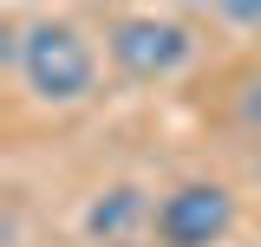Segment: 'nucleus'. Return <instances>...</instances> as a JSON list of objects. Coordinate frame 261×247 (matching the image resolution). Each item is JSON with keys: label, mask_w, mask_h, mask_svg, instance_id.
<instances>
[{"label": "nucleus", "mask_w": 261, "mask_h": 247, "mask_svg": "<svg viewBox=\"0 0 261 247\" xmlns=\"http://www.w3.org/2000/svg\"><path fill=\"white\" fill-rule=\"evenodd\" d=\"M7 59L20 72V85L33 91V104H85L98 91V52L92 39L65 20H39V26L7 33Z\"/></svg>", "instance_id": "obj_1"}, {"label": "nucleus", "mask_w": 261, "mask_h": 247, "mask_svg": "<svg viewBox=\"0 0 261 247\" xmlns=\"http://www.w3.org/2000/svg\"><path fill=\"white\" fill-rule=\"evenodd\" d=\"M105 52L130 85H157V78H176L196 59V33L170 13H124L105 33Z\"/></svg>", "instance_id": "obj_2"}, {"label": "nucleus", "mask_w": 261, "mask_h": 247, "mask_svg": "<svg viewBox=\"0 0 261 247\" xmlns=\"http://www.w3.org/2000/svg\"><path fill=\"white\" fill-rule=\"evenodd\" d=\"M157 247H222L235 228V195L228 182H183L157 202Z\"/></svg>", "instance_id": "obj_3"}, {"label": "nucleus", "mask_w": 261, "mask_h": 247, "mask_svg": "<svg viewBox=\"0 0 261 247\" xmlns=\"http://www.w3.org/2000/svg\"><path fill=\"white\" fill-rule=\"evenodd\" d=\"M144 221H157V208H150V195L137 182H111L92 195V208H85V234H92L98 247H118V241H137V228Z\"/></svg>", "instance_id": "obj_4"}, {"label": "nucleus", "mask_w": 261, "mask_h": 247, "mask_svg": "<svg viewBox=\"0 0 261 247\" xmlns=\"http://www.w3.org/2000/svg\"><path fill=\"white\" fill-rule=\"evenodd\" d=\"M222 26H242V33H261V0H202Z\"/></svg>", "instance_id": "obj_5"}, {"label": "nucleus", "mask_w": 261, "mask_h": 247, "mask_svg": "<svg viewBox=\"0 0 261 247\" xmlns=\"http://www.w3.org/2000/svg\"><path fill=\"white\" fill-rule=\"evenodd\" d=\"M235 123L261 137V72H248V78H242V91H235Z\"/></svg>", "instance_id": "obj_6"}, {"label": "nucleus", "mask_w": 261, "mask_h": 247, "mask_svg": "<svg viewBox=\"0 0 261 247\" xmlns=\"http://www.w3.org/2000/svg\"><path fill=\"white\" fill-rule=\"evenodd\" d=\"M255 176H261V150H255Z\"/></svg>", "instance_id": "obj_7"}, {"label": "nucleus", "mask_w": 261, "mask_h": 247, "mask_svg": "<svg viewBox=\"0 0 261 247\" xmlns=\"http://www.w3.org/2000/svg\"><path fill=\"white\" fill-rule=\"evenodd\" d=\"M118 247H137V241H118Z\"/></svg>", "instance_id": "obj_8"}]
</instances>
